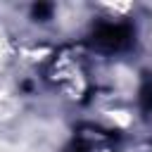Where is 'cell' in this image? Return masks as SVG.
<instances>
[{
    "instance_id": "6da1fadb",
    "label": "cell",
    "mask_w": 152,
    "mask_h": 152,
    "mask_svg": "<svg viewBox=\"0 0 152 152\" xmlns=\"http://www.w3.org/2000/svg\"><path fill=\"white\" fill-rule=\"evenodd\" d=\"M131 43H133V26L124 21L100 24L90 36V45L100 52H121Z\"/></svg>"
},
{
    "instance_id": "7a4b0ae2",
    "label": "cell",
    "mask_w": 152,
    "mask_h": 152,
    "mask_svg": "<svg viewBox=\"0 0 152 152\" xmlns=\"http://www.w3.org/2000/svg\"><path fill=\"white\" fill-rule=\"evenodd\" d=\"M138 102H140V109L142 112H152V76H145L142 83H140V90H138Z\"/></svg>"
},
{
    "instance_id": "3957f363",
    "label": "cell",
    "mask_w": 152,
    "mask_h": 152,
    "mask_svg": "<svg viewBox=\"0 0 152 152\" xmlns=\"http://www.w3.org/2000/svg\"><path fill=\"white\" fill-rule=\"evenodd\" d=\"M31 14H33V19H48V17L52 14V5H48V2H36V5L31 7Z\"/></svg>"
},
{
    "instance_id": "277c9868",
    "label": "cell",
    "mask_w": 152,
    "mask_h": 152,
    "mask_svg": "<svg viewBox=\"0 0 152 152\" xmlns=\"http://www.w3.org/2000/svg\"><path fill=\"white\" fill-rule=\"evenodd\" d=\"M66 152H88V147H86L83 142H74V145H71Z\"/></svg>"
}]
</instances>
